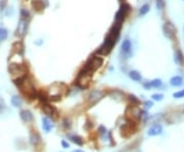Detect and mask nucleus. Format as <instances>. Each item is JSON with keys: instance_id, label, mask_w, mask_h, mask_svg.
<instances>
[{"instance_id": "nucleus-1", "label": "nucleus", "mask_w": 184, "mask_h": 152, "mask_svg": "<svg viewBox=\"0 0 184 152\" xmlns=\"http://www.w3.org/2000/svg\"><path fill=\"white\" fill-rule=\"evenodd\" d=\"M121 27H122L121 24H117V23L112 27V29L109 30V34H107V38H105V42H103V44L101 45V47L99 48L97 53H99V54L101 55H107L109 53H111L113 48L115 47L117 39L119 38Z\"/></svg>"}, {"instance_id": "nucleus-2", "label": "nucleus", "mask_w": 184, "mask_h": 152, "mask_svg": "<svg viewBox=\"0 0 184 152\" xmlns=\"http://www.w3.org/2000/svg\"><path fill=\"white\" fill-rule=\"evenodd\" d=\"M102 62H103V59L101 58V57L93 56V57H91L87 62H86V65H85V67H84L83 69H85V71H88V73L92 74L93 71H95L96 69H98L99 67H101Z\"/></svg>"}, {"instance_id": "nucleus-3", "label": "nucleus", "mask_w": 184, "mask_h": 152, "mask_svg": "<svg viewBox=\"0 0 184 152\" xmlns=\"http://www.w3.org/2000/svg\"><path fill=\"white\" fill-rule=\"evenodd\" d=\"M130 12V6L128 4H122L120 6V9L118 10V12L116 13V17H115V21L117 24H121L124 22V19H126L128 15Z\"/></svg>"}, {"instance_id": "nucleus-4", "label": "nucleus", "mask_w": 184, "mask_h": 152, "mask_svg": "<svg viewBox=\"0 0 184 152\" xmlns=\"http://www.w3.org/2000/svg\"><path fill=\"white\" fill-rule=\"evenodd\" d=\"M105 93L103 91H99V90H93L89 93L88 96V102L90 104H95L105 97Z\"/></svg>"}, {"instance_id": "nucleus-5", "label": "nucleus", "mask_w": 184, "mask_h": 152, "mask_svg": "<svg viewBox=\"0 0 184 152\" xmlns=\"http://www.w3.org/2000/svg\"><path fill=\"white\" fill-rule=\"evenodd\" d=\"M121 51L125 58H130L132 56V43L130 40H124L121 45Z\"/></svg>"}, {"instance_id": "nucleus-6", "label": "nucleus", "mask_w": 184, "mask_h": 152, "mask_svg": "<svg viewBox=\"0 0 184 152\" xmlns=\"http://www.w3.org/2000/svg\"><path fill=\"white\" fill-rule=\"evenodd\" d=\"M164 34H165L166 37H168L169 39H173L176 34V29L173 24L168 22V23H166L165 25H164Z\"/></svg>"}, {"instance_id": "nucleus-7", "label": "nucleus", "mask_w": 184, "mask_h": 152, "mask_svg": "<svg viewBox=\"0 0 184 152\" xmlns=\"http://www.w3.org/2000/svg\"><path fill=\"white\" fill-rule=\"evenodd\" d=\"M27 29H28L27 19H21V21L19 22V25H17V35L21 36V37H23V36L27 33Z\"/></svg>"}, {"instance_id": "nucleus-8", "label": "nucleus", "mask_w": 184, "mask_h": 152, "mask_svg": "<svg viewBox=\"0 0 184 152\" xmlns=\"http://www.w3.org/2000/svg\"><path fill=\"white\" fill-rule=\"evenodd\" d=\"M20 117H21L22 121H25V123H30L34 119L33 113L30 110H27V109H24L20 112Z\"/></svg>"}, {"instance_id": "nucleus-9", "label": "nucleus", "mask_w": 184, "mask_h": 152, "mask_svg": "<svg viewBox=\"0 0 184 152\" xmlns=\"http://www.w3.org/2000/svg\"><path fill=\"white\" fill-rule=\"evenodd\" d=\"M53 123H52V121H51L49 117H42V128H43V130L45 132H50L51 131V129L53 128Z\"/></svg>"}, {"instance_id": "nucleus-10", "label": "nucleus", "mask_w": 184, "mask_h": 152, "mask_svg": "<svg viewBox=\"0 0 184 152\" xmlns=\"http://www.w3.org/2000/svg\"><path fill=\"white\" fill-rule=\"evenodd\" d=\"M162 132H163V127H162L161 125H155L151 128H149L147 134H148V136H158L160 135Z\"/></svg>"}, {"instance_id": "nucleus-11", "label": "nucleus", "mask_w": 184, "mask_h": 152, "mask_svg": "<svg viewBox=\"0 0 184 152\" xmlns=\"http://www.w3.org/2000/svg\"><path fill=\"white\" fill-rule=\"evenodd\" d=\"M174 61H175L177 65H183L184 63V57H183V54H182V52L180 51L179 49L176 50L175 53H174Z\"/></svg>"}, {"instance_id": "nucleus-12", "label": "nucleus", "mask_w": 184, "mask_h": 152, "mask_svg": "<svg viewBox=\"0 0 184 152\" xmlns=\"http://www.w3.org/2000/svg\"><path fill=\"white\" fill-rule=\"evenodd\" d=\"M170 84H171L173 87H180V86L183 84V79H182L180 76H175V77L171 78Z\"/></svg>"}, {"instance_id": "nucleus-13", "label": "nucleus", "mask_w": 184, "mask_h": 152, "mask_svg": "<svg viewBox=\"0 0 184 152\" xmlns=\"http://www.w3.org/2000/svg\"><path fill=\"white\" fill-rule=\"evenodd\" d=\"M129 77H130V79L133 80V81H135V82H140L141 80H142L141 75L138 73L137 71H131L129 73Z\"/></svg>"}, {"instance_id": "nucleus-14", "label": "nucleus", "mask_w": 184, "mask_h": 152, "mask_svg": "<svg viewBox=\"0 0 184 152\" xmlns=\"http://www.w3.org/2000/svg\"><path fill=\"white\" fill-rule=\"evenodd\" d=\"M42 109H43V112L47 115H52L53 111H54V108H53L51 105L47 104V103H45V104L42 106Z\"/></svg>"}, {"instance_id": "nucleus-15", "label": "nucleus", "mask_w": 184, "mask_h": 152, "mask_svg": "<svg viewBox=\"0 0 184 152\" xmlns=\"http://www.w3.org/2000/svg\"><path fill=\"white\" fill-rule=\"evenodd\" d=\"M41 141V137H40L39 134H32L31 137H30V142H31L32 145H37Z\"/></svg>"}, {"instance_id": "nucleus-16", "label": "nucleus", "mask_w": 184, "mask_h": 152, "mask_svg": "<svg viewBox=\"0 0 184 152\" xmlns=\"http://www.w3.org/2000/svg\"><path fill=\"white\" fill-rule=\"evenodd\" d=\"M33 7L34 9H36L37 11H41L44 9V4L41 0H35L33 2Z\"/></svg>"}, {"instance_id": "nucleus-17", "label": "nucleus", "mask_w": 184, "mask_h": 152, "mask_svg": "<svg viewBox=\"0 0 184 152\" xmlns=\"http://www.w3.org/2000/svg\"><path fill=\"white\" fill-rule=\"evenodd\" d=\"M70 140H71L72 142H74L75 144H77V145H79V146L83 145V139H82L81 137H79V136H76V135L70 136Z\"/></svg>"}, {"instance_id": "nucleus-18", "label": "nucleus", "mask_w": 184, "mask_h": 152, "mask_svg": "<svg viewBox=\"0 0 184 152\" xmlns=\"http://www.w3.org/2000/svg\"><path fill=\"white\" fill-rule=\"evenodd\" d=\"M8 37V31L5 28H0V42H3Z\"/></svg>"}, {"instance_id": "nucleus-19", "label": "nucleus", "mask_w": 184, "mask_h": 152, "mask_svg": "<svg viewBox=\"0 0 184 152\" xmlns=\"http://www.w3.org/2000/svg\"><path fill=\"white\" fill-rule=\"evenodd\" d=\"M149 9H151V6H149V4H147V3H145V4L141 5V7L139 8V15H145L148 13Z\"/></svg>"}, {"instance_id": "nucleus-20", "label": "nucleus", "mask_w": 184, "mask_h": 152, "mask_svg": "<svg viewBox=\"0 0 184 152\" xmlns=\"http://www.w3.org/2000/svg\"><path fill=\"white\" fill-rule=\"evenodd\" d=\"M11 104L15 107H20L22 105V99L17 95L13 96V98H11Z\"/></svg>"}, {"instance_id": "nucleus-21", "label": "nucleus", "mask_w": 184, "mask_h": 152, "mask_svg": "<svg viewBox=\"0 0 184 152\" xmlns=\"http://www.w3.org/2000/svg\"><path fill=\"white\" fill-rule=\"evenodd\" d=\"M162 85H163V82L161 79H155L151 82V86L153 88H160Z\"/></svg>"}, {"instance_id": "nucleus-22", "label": "nucleus", "mask_w": 184, "mask_h": 152, "mask_svg": "<svg viewBox=\"0 0 184 152\" xmlns=\"http://www.w3.org/2000/svg\"><path fill=\"white\" fill-rule=\"evenodd\" d=\"M155 4H157V8L160 9V10H162V9L165 8V1L164 0H157V2H155Z\"/></svg>"}, {"instance_id": "nucleus-23", "label": "nucleus", "mask_w": 184, "mask_h": 152, "mask_svg": "<svg viewBox=\"0 0 184 152\" xmlns=\"http://www.w3.org/2000/svg\"><path fill=\"white\" fill-rule=\"evenodd\" d=\"M151 98H153V101H162L163 100V98H164V95L163 94H153L151 95Z\"/></svg>"}, {"instance_id": "nucleus-24", "label": "nucleus", "mask_w": 184, "mask_h": 152, "mask_svg": "<svg viewBox=\"0 0 184 152\" xmlns=\"http://www.w3.org/2000/svg\"><path fill=\"white\" fill-rule=\"evenodd\" d=\"M29 17H30L29 11H28L27 9H22L21 10V19H29Z\"/></svg>"}, {"instance_id": "nucleus-25", "label": "nucleus", "mask_w": 184, "mask_h": 152, "mask_svg": "<svg viewBox=\"0 0 184 152\" xmlns=\"http://www.w3.org/2000/svg\"><path fill=\"white\" fill-rule=\"evenodd\" d=\"M173 97L174 98H183L184 97V90H181V91H178L176 93L173 94Z\"/></svg>"}, {"instance_id": "nucleus-26", "label": "nucleus", "mask_w": 184, "mask_h": 152, "mask_svg": "<svg viewBox=\"0 0 184 152\" xmlns=\"http://www.w3.org/2000/svg\"><path fill=\"white\" fill-rule=\"evenodd\" d=\"M129 100H131L132 102L135 103V104H138V103H139V100H138L137 97L134 95H129Z\"/></svg>"}, {"instance_id": "nucleus-27", "label": "nucleus", "mask_w": 184, "mask_h": 152, "mask_svg": "<svg viewBox=\"0 0 184 152\" xmlns=\"http://www.w3.org/2000/svg\"><path fill=\"white\" fill-rule=\"evenodd\" d=\"M63 125H65L66 129H70V128H71V121L68 119H63Z\"/></svg>"}, {"instance_id": "nucleus-28", "label": "nucleus", "mask_w": 184, "mask_h": 152, "mask_svg": "<svg viewBox=\"0 0 184 152\" xmlns=\"http://www.w3.org/2000/svg\"><path fill=\"white\" fill-rule=\"evenodd\" d=\"M144 105L146 106V108H151V107H153V101H145V102H144Z\"/></svg>"}, {"instance_id": "nucleus-29", "label": "nucleus", "mask_w": 184, "mask_h": 152, "mask_svg": "<svg viewBox=\"0 0 184 152\" xmlns=\"http://www.w3.org/2000/svg\"><path fill=\"white\" fill-rule=\"evenodd\" d=\"M61 146H63V148H69L70 147V144L68 143L66 140H63V141H61Z\"/></svg>"}, {"instance_id": "nucleus-30", "label": "nucleus", "mask_w": 184, "mask_h": 152, "mask_svg": "<svg viewBox=\"0 0 184 152\" xmlns=\"http://www.w3.org/2000/svg\"><path fill=\"white\" fill-rule=\"evenodd\" d=\"M5 8V2L4 1H0V11L4 10Z\"/></svg>"}, {"instance_id": "nucleus-31", "label": "nucleus", "mask_w": 184, "mask_h": 152, "mask_svg": "<svg viewBox=\"0 0 184 152\" xmlns=\"http://www.w3.org/2000/svg\"><path fill=\"white\" fill-rule=\"evenodd\" d=\"M143 86H144V88H146V89H149V88L151 87V83H146V84H144Z\"/></svg>"}, {"instance_id": "nucleus-32", "label": "nucleus", "mask_w": 184, "mask_h": 152, "mask_svg": "<svg viewBox=\"0 0 184 152\" xmlns=\"http://www.w3.org/2000/svg\"><path fill=\"white\" fill-rule=\"evenodd\" d=\"M72 152H84V151H82V150H80V149H77V150H74V151H72Z\"/></svg>"}, {"instance_id": "nucleus-33", "label": "nucleus", "mask_w": 184, "mask_h": 152, "mask_svg": "<svg viewBox=\"0 0 184 152\" xmlns=\"http://www.w3.org/2000/svg\"><path fill=\"white\" fill-rule=\"evenodd\" d=\"M120 1H125V0H120Z\"/></svg>"}, {"instance_id": "nucleus-34", "label": "nucleus", "mask_w": 184, "mask_h": 152, "mask_svg": "<svg viewBox=\"0 0 184 152\" xmlns=\"http://www.w3.org/2000/svg\"><path fill=\"white\" fill-rule=\"evenodd\" d=\"M183 111H184V110H183Z\"/></svg>"}]
</instances>
